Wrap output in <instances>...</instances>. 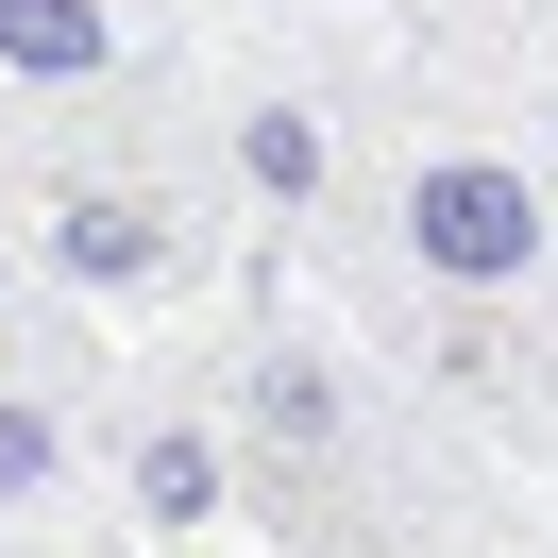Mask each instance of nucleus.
<instances>
[{"label":"nucleus","instance_id":"f257e3e1","mask_svg":"<svg viewBox=\"0 0 558 558\" xmlns=\"http://www.w3.org/2000/svg\"><path fill=\"white\" fill-rule=\"evenodd\" d=\"M119 35H102V0H0V85H35V102H69V85H102Z\"/></svg>","mask_w":558,"mask_h":558},{"label":"nucleus","instance_id":"f03ea898","mask_svg":"<svg viewBox=\"0 0 558 558\" xmlns=\"http://www.w3.org/2000/svg\"><path fill=\"white\" fill-rule=\"evenodd\" d=\"M51 254H69L85 288H170V220L119 204V186H69V204H51Z\"/></svg>","mask_w":558,"mask_h":558},{"label":"nucleus","instance_id":"39448f33","mask_svg":"<svg viewBox=\"0 0 558 558\" xmlns=\"http://www.w3.org/2000/svg\"><path fill=\"white\" fill-rule=\"evenodd\" d=\"M17 322H35V254L0 238V355H17Z\"/></svg>","mask_w":558,"mask_h":558},{"label":"nucleus","instance_id":"20e7f679","mask_svg":"<svg viewBox=\"0 0 558 558\" xmlns=\"http://www.w3.org/2000/svg\"><path fill=\"white\" fill-rule=\"evenodd\" d=\"M423 238H440L457 271H508V238H524V220H508V186H474V170H457V186H423Z\"/></svg>","mask_w":558,"mask_h":558},{"label":"nucleus","instance_id":"7ed1b4c3","mask_svg":"<svg viewBox=\"0 0 558 558\" xmlns=\"http://www.w3.org/2000/svg\"><path fill=\"white\" fill-rule=\"evenodd\" d=\"M51 474H69V423H51V389H17V373H0V524H17V508H51Z\"/></svg>","mask_w":558,"mask_h":558}]
</instances>
